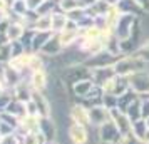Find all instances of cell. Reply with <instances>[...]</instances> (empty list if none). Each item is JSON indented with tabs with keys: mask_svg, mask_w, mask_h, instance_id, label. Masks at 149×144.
I'll list each match as a JSON object with an SVG mask.
<instances>
[{
	"mask_svg": "<svg viewBox=\"0 0 149 144\" xmlns=\"http://www.w3.org/2000/svg\"><path fill=\"white\" fill-rule=\"evenodd\" d=\"M69 121L74 124H81L86 127H91V114L89 107L84 102H74L69 106Z\"/></svg>",
	"mask_w": 149,
	"mask_h": 144,
	"instance_id": "1",
	"label": "cell"
},
{
	"mask_svg": "<svg viewBox=\"0 0 149 144\" xmlns=\"http://www.w3.org/2000/svg\"><path fill=\"white\" fill-rule=\"evenodd\" d=\"M129 87H131V90L136 96L149 94V70L148 69L129 76Z\"/></svg>",
	"mask_w": 149,
	"mask_h": 144,
	"instance_id": "2",
	"label": "cell"
},
{
	"mask_svg": "<svg viewBox=\"0 0 149 144\" xmlns=\"http://www.w3.org/2000/svg\"><path fill=\"white\" fill-rule=\"evenodd\" d=\"M89 129H91V127L70 122L67 126V141L70 144H91Z\"/></svg>",
	"mask_w": 149,
	"mask_h": 144,
	"instance_id": "3",
	"label": "cell"
},
{
	"mask_svg": "<svg viewBox=\"0 0 149 144\" xmlns=\"http://www.w3.org/2000/svg\"><path fill=\"white\" fill-rule=\"evenodd\" d=\"M121 131L117 129L112 121H107L106 124H102L101 127H97V139L99 143H112V144H117L121 141Z\"/></svg>",
	"mask_w": 149,
	"mask_h": 144,
	"instance_id": "4",
	"label": "cell"
},
{
	"mask_svg": "<svg viewBox=\"0 0 149 144\" xmlns=\"http://www.w3.org/2000/svg\"><path fill=\"white\" fill-rule=\"evenodd\" d=\"M40 129V116H34V114H27L19 121V127H17V134L20 137H24L25 134L30 132H37Z\"/></svg>",
	"mask_w": 149,
	"mask_h": 144,
	"instance_id": "5",
	"label": "cell"
},
{
	"mask_svg": "<svg viewBox=\"0 0 149 144\" xmlns=\"http://www.w3.org/2000/svg\"><path fill=\"white\" fill-rule=\"evenodd\" d=\"M89 114H91V127H101L102 124H106L111 121V111L107 107H104L102 104L97 106H91L89 107Z\"/></svg>",
	"mask_w": 149,
	"mask_h": 144,
	"instance_id": "6",
	"label": "cell"
},
{
	"mask_svg": "<svg viewBox=\"0 0 149 144\" xmlns=\"http://www.w3.org/2000/svg\"><path fill=\"white\" fill-rule=\"evenodd\" d=\"M29 84H30L32 90H37V92H44V90L47 89V86H49V72L45 70V67L30 72V76H29Z\"/></svg>",
	"mask_w": 149,
	"mask_h": 144,
	"instance_id": "7",
	"label": "cell"
},
{
	"mask_svg": "<svg viewBox=\"0 0 149 144\" xmlns=\"http://www.w3.org/2000/svg\"><path fill=\"white\" fill-rule=\"evenodd\" d=\"M32 102L35 104L37 107V112L40 117H52V104L47 99V96H44V92H37L34 90L32 92Z\"/></svg>",
	"mask_w": 149,
	"mask_h": 144,
	"instance_id": "8",
	"label": "cell"
},
{
	"mask_svg": "<svg viewBox=\"0 0 149 144\" xmlns=\"http://www.w3.org/2000/svg\"><path fill=\"white\" fill-rule=\"evenodd\" d=\"M116 76L114 65H109V67H99V69H91V81L97 86V87H102L104 84L111 81L112 77Z\"/></svg>",
	"mask_w": 149,
	"mask_h": 144,
	"instance_id": "9",
	"label": "cell"
},
{
	"mask_svg": "<svg viewBox=\"0 0 149 144\" xmlns=\"http://www.w3.org/2000/svg\"><path fill=\"white\" fill-rule=\"evenodd\" d=\"M111 121L117 126V129L121 131L122 136L126 134H131V129H132V122L129 121V117L126 116V112L121 109H112L111 111Z\"/></svg>",
	"mask_w": 149,
	"mask_h": 144,
	"instance_id": "10",
	"label": "cell"
},
{
	"mask_svg": "<svg viewBox=\"0 0 149 144\" xmlns=\"http://www.w3.org/2000/svg\"><path fill=\"white\" fill-rule=\"evenodd\" d=\"M45 136L49 143L57 141V132H59V126L55 122L54 117H40V129H39Z\"/></svg>",
	"mask_w": 149,
	"mask_h": 144,
	"instance_id": "11",
	"label": "cell"
},
{
	"mask_svg": "<svg viewBox=\"0 0 149 144\" xmlns=\"http://www.w3.org/2000/svg\"><path fill=\"white\" fill-rule=\"evenodd\" d=\"M94 87H95V84L91 79H84V81H79V82L72 84V92H74V96L79 101H84L91 94V90L94 89Z\"/></svg>",
	"mask_w": 149,
	"mask_h": 144,
	"instance_id": "12",
	"label": "cell"
},
{
	"mask_svg": "<svg viewBox=\"0 0 149 144\" xmlns=\"http://www.w3.org/2000/svg\"><path fill=\"white\" fill-rule=\"evenodd\" d=\"M69 17L65 14H59V12H54L50 14V24H52V34H61L65 30L67 27Z\"/></svg>",
	"mask_w": 149,
	"mask_h": 144,
	"instance_id": "13",
	"label": "cell"
},
{
	"mask_svg": "<svg viewBox=\"0 0 149 144\" xmlns=\"http://www.w3.org/2000/svg\"><path fill=\"white\" fill-rule=\"evenodd\" d=\"M124 112H126V116L129 117V121H131V122H136V121L142 119V114H141V101H139V97H136L134 101L129 104L126 109H124Z\"/></svg>",
	"mask_w": 149,
	"mask_h": 144,
	"instance_id": "14",
	"label": "cell"
},
{
	"mask_svg": "<svg viewBox=\"0 0 149 144\" xmlns=\"http://www.w3.org/2000/svg\"><path fill=\"white\" fill-rule=\"evenodd\" d=\"M148 124H146V119H139V121H136V122H132V129H131V134L132 136H136L137 139H141V141H144L146 139V134H148Z\"/></svg>",
	"mask_w": 149,
	"mask_h": 144,
	"instance_id": "15",
	"label": "cell"
},
{
	"mask_svg": "<svg viewBox=\"0 0 149 144\" xmlns=\"http://www.w3.org/2000/svg\"><path fill=\"white\" fill-rule=\"evenodd\" d=\"M0 144H22V137L17 132H12V134H7V136L2 137Z\"/></svg>",
	"mask_w": 149,
	"mask_h": 144,
	"instance_id": "16",
	"label": "cell"
},
{
	"mask_svg": "<svg viewBox=\"0 0 149 144\" xmlns=\"http://www.w3.org/2000/svg\"><path fill=\"white\" fill-rule=\"evenodd\" d=\"M45 3V0H27L29 10H39V7H42Z\"/></svg>",
	"mask_w": 149,
	"mask_h": 144,
	"instance_id": "17",
	"label": "cell"
},
{
	"mask_svg": "<svg viewBox=\"0 0 149 144\" xmlns=\"http://www.w3.org/2000/svg\"><path fill=\"white\" fill-rule=\"evenodd\" d=\"M47 144H61L59 141H52V143H47Z\"/></svg>",
	"mask_w": 149,
	"mask_h": 144,
	"instance_id": "18",
	"label": "cell"
},
{
	"mask_svg": "<svg viewBox=\"0 0 149 144\" xmlns=\"http://www.w3.org/2000/svg\"><path fill=\"white\" fill-rule=\"evenodd\" d=\"M146 124H148V127H149V117H148V119H146Z\"/></svg>",
	"mask_w": 149,
	"mask_h": 144,
	"instance_id": "19",
	"label": "cell"
},
{
	"mask_svg": "<svg viewBox=\"0 0 149 144\" xmlns=\"http://www.w3.org/2000/svg\"><path fill=\"white\" fill-rule=\"evenodd\" d=\"M2 137H3V136H2V134H0V141H2Z\"/></svg>",
	"mask_w": 149,
	"mask_h": 144,
	"instance_id": "20",
	"label": "cell"
}]
</instances>
